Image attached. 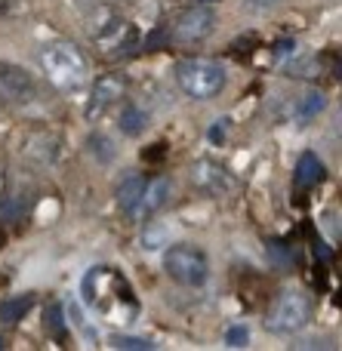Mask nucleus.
I'll return each instance as SVG.
<instances>
[{"label": "nucleus", "mask_w": 342, "mask_h": 351, "mask_svg": "<svg viewBox=\"0 0 342 351\" xmlns=\"http://www.w3.org/2000/svg\"><path fill=\"white\" fill-rule=\"evenodd\" d=\"M40 68L59 93H80L90 84V62L71 40H53L40 49Z\"/></svg>", "instance_id": "f257e3e1"}, {"label": "nucleus", "mask_w": 342, "mask_h": 351, "mask_svg": "<svg viewBox=\"0 0 342 351\" xmlns=\"http://www.w3.org/2000/svg\"><path fill=\"white\" fill-rule=\"evenodd\" d=\"M173 77H176L179 90L191 99H216L228 84V71L222 62L213 59H185L173 68Z\"/></svg>", "instance_id": "f03ea898"}, {"label": "nucleus", "mask_w": 342, "mask_h": 351, "mask_svg": "<svg viewBox=\"0 0 342 351\" xmlns=\"http://www.w3.org/2000/svg\"><path fill=\"white\" fill-rule=\"evenodd\" d=\"M164 271L170 280L188 287V290H201L210 280V259L201 247L195 243H176L164 250Z\"/></svg>", "instance_id": "7ed1b4c3"}, {"label": "nucleus", "mask_w": 342, "mask_h": 351, "mask_svg": "<svg viewBox=\"0 0 342 351\" xmlns=\"http://www.w3.org/2000/svg\"><path fill=\"white\" fill-rule=\"evenodd\" d=\"M308 317H312V299H308L306 290H300V287H287V290L275 299V305L269 308L265 330L278 333V336L300 333L308 324Z\"/></svg>", "instance_id": "20e7f679"}, {"label": "nucleus", "mask_w": 342, "mask_h": 351, "mask_svg": "<svg viewBox=\"0 0 342 351\" xmlns=\"http://www.w3.org/2000/svg\"><path fill=\"white\" fill-rule=\"evenodd\" d=\"M188 179H191V185H195L201 194H207V197H228V194L238 191L234 173L225 170L222 164H216V160H210V158L195 160L188 170Z\"/></svg>", "instance_id": "39448f33"}, {"label": "nucleus", "mask_w": 342, "mask_h": 351, "mask_svg": "<svg viewBox=\"0 0 342 351\" xmlns=\"http://www.w3.org/2000/svg\"><path fill=\"white\" fill-rule=\"evenodd\" d=\"M213 31H216V12H213V6L195 3L191 10H185L182 16L173 22V40L185 43V47H195V43L207 40Z\"/></svg>", "instance_id": "423d86ee"}, {"label": "nucleus", "mask_w": 342, "mask_h": 351, "mask_svg": "<svg viewBox=\"0 0 342 351\" xmlns=\"http://www.w3.org/2000/svg\"><path fill=\"white\" fill-rule=\"evenodd\" d=\"M37 99V80L28 68L16 62H0V102L31 105Z\"/></svg>", "instance_id": "0eeeda50"}, {"label": "nucleus", "mask_w": 342, "mask_h": 351, "mask_svg": "<svg viewBox=\"0 0 342 351\" xmlns=\"http://www.w3.org/2000/svg\"><path fill=\"white\" fill-rule=\"evenodd\" d=\"M123 96H127V80H123L121 74H102V77L93 84L90 96H86L84 117L90 123H96L99 117H105L114 105H121Z\"/></svg>", "instance_id": "6e6552de"}, {"label": "nucleus", "mask_w": 342, "mask_h": 351, "mask_svg": "<svg viewBox=\"0 0 342 351\" xmlns=\"http://www.w3.org/2000/svg\"><path fill=\"white\" fill-rule=\"evenodd\" d=\"M170 194H173V179L170 176L148 179L145 185H142L139 200L127 210V219H133V222H148V219H154L167 204H170Z\"/></svg>", "instance_id": "1a4fd4ad"}, {"label": "nucleus", "mask_w": 342, "mask_h": 351, "mask_svg": "<svg viewBox=\"0 0 342 351\" xmlns=\"http://www.w3.org/2000/svg\"><path fill=\"white\" fill-rule=\"evenodd\" d=\"M173 241H176L173 222H160V219H148L142 234H139V243L145 253H160V250H167Z\"/></svg>", "instance_id": "9d476101"}, {"label": "nucleus", "mask_w": 342, "mask_h": 351, "mask_svg": "<svg viewBox=\"0 0 342 351\" xmlns=\"http://www.w3.org/2000/svg\"><path fill=\"white\" fill-rule=\"evenodd\" d=\"M25 154H28L31 160H37V164L49 167V164H56V160L62 158V145H59V139H56V136L37 133V136H31V139H28Z\"/></svg>", "instance_id": "9b49d317"}, {"label": "nucleus", "mask_w": 342, "mask_h": 351, "mask_svg": "<svg viewBox=\"0 0 342 351\" xmlns=\"http://www.w3.org/2000/svg\"><path fill=\"white\" fill-rule=\"evenodd\" d=\"M324 176H327V170H324V164L318 160V154L315 152H302L300 154V160H296V182H300L302 188L318 185Z\"/></svg>", "instance_id": "f8f14e48"}, {"label": "nucleus", "mask_w": 342, "mask_h": 351, "mask_svg": "<svg viewBox=\"0 0 342 351\" xmlns=\"http://www.w3.org/2000/svg\"><path fill=\"white\" fill-rule=\"evenodd\" d=\"M117 127H121V133L127 136V139H139L148 130V114L139 105H127V108L121 111V117H117Z\"/></svg>", "instance_id": "ddd939ff"}, {"label": "nucleus", "mask_w": 342, "mask_h": 351, "mask_svg": "<svg viewBox=\"0 0 342 351\" xmlns=\"http://www.w3.org/2000/svg\"><path fill=\"white\" fill-rule=\"evenodd\" d=\"M327 108V93L324 90H308L306 96L296 102V123H308Z\"/></svg>", "instance_id": "4468645a"}, {"label": "nucleus", "mask_w": 342, "mask_h": 351, "mask_svg": "<svg viewBox=\"0 0 342 351\" xmlns=\"http://www.w3.org/2000/svg\"><path fill=\"white\" fill-rule=\"evenodd\" d=\"M86 148H90L93 160L102 164V167H111L117 160V145H114V139H111L108 133H93L90 139H86Z\"/></svg>", "instance_id": "2eb2a0df"}, {"label": "nucleus", "mask_w": 342, "mask_h": 351, "mask_svg": "<svg viewBox=\"0 0 342 351\" xmlns=\"http://www.w3.org/2000/svg\"><path fill=\"white\" fill-rule=\"evenodd\" d=\"M31 308H34V296H31V293L3 299V302H0V324H19Z\"/></svg>", "instance_id": "dca6fc26"}, {"label": "nucleus", "mask_w": 342, "mask_h": 351, "mask_svg": "<svg viewBox=\"0 0 342 351\" xmlns=\"http://www.w3.org/2000/svg\"><path fill=\"white\" fill-rule=\"evenodd\" d=\"M142 185H145V179H142V176H130L127 182H121V188H117V197H114V200H117V206H121L123 213H127L130 206L139 200Z\"/></svg>", "instance_id": "f3484780"}, {"label": "nucleus", "mask_w": 342, "mask_h": 351, "mask_svg": "<svg viewBox=\"0 0 342 351\" xmlns=\"http://www.w3.org/2000/svg\"><path fill=\"white\" fill-rule=\"evenodd\" d=\"M108 346L117 348V351H151L154 348L151 342L142 339V336H123V333L108 336Z\"/></svg>", "instance_id": "a211bd4d"}, {"label": "nucleus", "mask_w": 342, "mask_h": 351, "mask_svg": "<svg viewBox=\"0 0 342 351\" xmlns=\"http://www.w3.org/2000/svg\"><path fill=\"white\" fill-rule=\"evenodd\" d=\"M247 342H250V327L247 324H232V327L225 330V346L228 348H244Z\"/></svg>", "instance_id": "6ab92c4d"}, {"label": "nucleus", "mask_w": 342, "mask_h": 351, "mask_svg": "<svg viewBox=\"0 0 342 351\" xmlns=\"http://www.w3.org/2000/svg\"><path fill=\"white\" fill-rule=\"evenodd\" d=\"M47 330L62 339L65 336V317H62V305H49L47 308Z\"/></svg>", "instance_id": "aec40b11"}, {"label": "nucleus", "mask_w": 342, "mask_h": 351, "mask_svg": "<svg viewBox=\"0 0 342 351\" xmlns=\"http://www.w3.org/2000/svg\"><path fill=\"white\" fill-rule=\"evenodd\" d=\"M278 3H284V0H244V6L250 12H269V10H275Z\"/></svg>", "instance_id": "412c9836"}, {"label": "nucleus", "mask_w": 342, "mask_h": 351, "mask_svg": "<svg viewBox=\"0 0 342 351\" xmlns=\"http://www.w3.org/2000/svg\"><path fill=\"white\" fill-rule=\"evenodd\" d=\"M228 133V121L222 117V121H216V127H213V133H210V139L213 142H222V136Z\"/></svg>", "instance_id": "4be33fe9"}, {"label": "nucleus", "mask_w": 342, "mask_h": 351, "mask_svg": "<svg viewBox=\"0 0 342 351\" xmlns=\"http://www.w3.org/2000/svg\"><path fill=\"white\" fill-rule=\"evenodd\" d=\"M195 3H204V6H213L216 0H195Z\"/></svg>", "instance_id": "5701e85b"}, {"label": "nucleus", "mask_w": 342, "mask_h": 351, "mask_svg": "<svg viewBox=\"0 0 342 351\" xmlns=\"http://www.w3.org/2000/svg\"><path fill=\"white\" fill-rule=\"evenodd\" d=\"M0 348H3V339H0Z\"/></svg>", "instance_id": "b1692460"}]
</instances>
